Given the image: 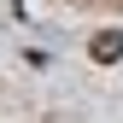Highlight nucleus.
<instances>
[{"label": "nucleus", "mask_w": 123, "mask_h": 123, "mask_svg": "<svg viewBox=\"0 0 123 123\" xmlns=\"http://www.w3.org/2000/svg\"><path fill=\"white\" fill-rule=\"evenodd\" d=\"M88 53H94V65H117L123 59V29H100V35L88 41Z\"/></svg>", "instance_id": "f257e3e1"}]
</instances>
